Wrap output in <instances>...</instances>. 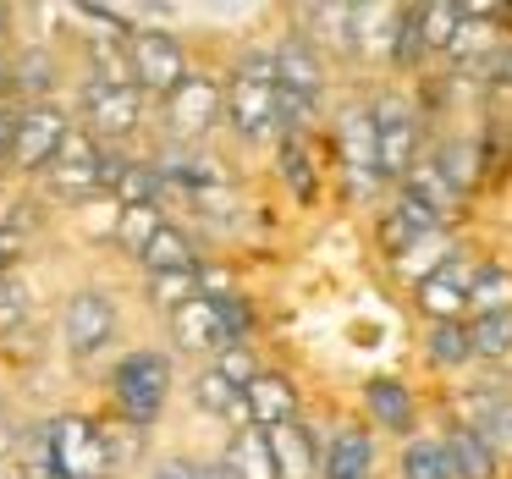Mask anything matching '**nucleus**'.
Segmentation results:
<instances>
[{
    "label": "nucleus",
    "mask_w": 512,
    "mask_h": 479,
    "mask_svg": "<svg viewBox=\"0 0 512 479\" xmlns=\"http://www.w3.org/2000/svg\"><path fill=\"white\" fill-rule=\"evenodd\" d=\"M23 314H28V292L17 281H0V331H12Z\"/></svg>",
    "instance_id": "nucleus-36"
},
{
    "label": "nucleus",
    "mask_w": 512,
    "mask_h": 479,
    "mask_svg": "<svg viewBox=\"0 0 512 479\" xmlns=\"http://www.w3.org/2000/svg\"><path fill=\"white\" fill-rule=\"evenodd\" d=\"M479 265H468L463 254H452L441 270H430V276L413 287V303H419V314H430V325L441 320H468V287H474Z\"/></svg>",
    "instance_id": "nucleus-6"
},
{
    "label": "nucleus",
    "mask_w": 512,
    "mask_h": 479,
    "mask_svg": "<svg viewBox=\"0 0 512 479\" xmlns=\"http://www.w3.org/2000/svg\"><path fill=\"white\" fill-rule=\"evenodd\" d=\"M12 144H17V111H6V105H0V160L12 155Z\"/></svg>",
    "instance_id": "nucleus-39"
},
{
    "label": "nucleus",
    "mask_w": 512,
    "mask_h": 479,
    "mask_svg": "<svg viewBox=\"0 0 512 479\" xmlns=\"http://www.w3.org/2000/svg\"><path fill=\"white\" fill-rule=\"evenodd\" d=\"M160 210L155 204H138V210H122V243L133 248V254H144L149 243H155V232H160Z\"/></svg>",
    "instance_id": "nucleus-32"
},
{
    "label": "nucleus",
    "mask_w": 512,
    "mask_h": 479,
    "mask_svg": "<svg viewBox=\"0 0 512 479\" xmlns=\"http://www.w3.org/2000/svg\"><path fill=\"white\" fill-rule=\"evenodd\" d=\"M215 369H221V375L232 380V386H248V380L259 375V369H254V358H248L243 347H226V353H221V364H215Z\"/></svg>",
    "instance_id": "nucleus-37"
},
{
    "label": "nucleus",
    "mask_w": 512,
    "mask_h": 479,
    "mask_svg": "<svg viewBox=\"0 0 512 479\" xmlns=\"http://www.w3.org/2000/svg\"><path fill=\"white\" fill-rule=\"evenodd\" d=\"M402 479H452L446 441H419V435H413V441L402 446Z\"/></svg>",
    "instance_id": "nucleus-26"
},
{
    "label": "nucleus",
    "mask_w": 512,
    "mask_h": 479,
    "mask_svg": "<svg viewBox=\"0 0 512 479\" xmlns=\"http://www.w3.org/2000/svg\"><path fill=\"white\" fill-rule=\"evenodd\" d=\"M6 23H12V12H6V6H0V34H6Z\"/></svg>",
    "instance_id": "nucleus-43"
},
{
    "label": "nucleus",
    "mask_w": 512,
    "mask_h": 479,
    "mask_svg": "<svg viewBox=\"0 0 512 479\" xmlns=\"http://www.w3.org/2000/svg\"><path fill=\"white\" fill-rule=\"evenodd\" d=\"M276 89L281 94H292V100H309V105H320V89H325V72H320V56H314V45L309 39H281V50L276 56Z\"/></svg>",
    "instance_id": "nucleus-11"
},
{
    "label": "nucleus",
    "mask_w": 512,
    "mask_h": 479,
    "mask_svg": "<svg viewBox=\"0 0 512 479\" xmlns=\"http://www.w3.org/2000/svg\"><path fill=\"white\" fill-rule=\"evenodd\" d=\"M243 408H248V419H254V430H281V424L298 419V391H292L287 375L259 369L243 386Z\"/></svg>",
    "instance_id": "nucleus-10"
},
{
    "label": "nucleus",
    "mask_w": 512,
    "mask_h": 479,
    "mask_svg": "<svg viewBox=\"0 0 512 479\" xmlns=\"http://www.w3.org/2000/svg\"><path fill=\"white\" fill-rule=\"evenodd\" d=\"M193 479H226V468H221V463H210V468H193Z\"/></svg>",
    "instance_id": "nucleus-42"
},
{
    "label": "nucleus",
    "mask_w": 512,
    "mask_h": 479,
    "mask_svg": "<svg viewBox=\"0 0 512 479\" xmlns=\"http://www.w3.org/2000/svg\"><path fill=\"white\" fill-rule=\"evenodd\" d=\"M281 177L292 182V193H298V199H314V171H309V155H303L298 138H287V144H281Z\"/></svg>",
    "instance_id": "nucleus-34"
},
{
    "label": "nucleus",
    "mask_w": 512,
    "mask_h": 479,
    "mask_svg": "<svg viewBox=\"0 0 512 479\" xmlns=\"http://www.w3.org/2000/svg\"><path fill=\"white\" fill-rule=\"evenodd\" d=\"M369 468H375V441H369V430L342 424V430L331 435V446H325V457H320V474L325 479H369Z\"/></svg>",
    "instance_id": "nucleus-15"
},
{
    "label": "nucleus",
    "mask_w": 512,
    "mask_h": 479,
    "mask_svg": "<svg viewBox=\"0 0 512 479\" xmlns=\"http://www.w3.org/2000/svg\"><path fill=\"white\" fill-rule=\"evenodd\" d=\"M485 314H512V270L479 265L474 287H468V320H485Z\"/></svg>",
    "instance_id": "nucleus-22"
},
{
    "label": "nucleus",
    "mask_w": 512,
    "mask_h": 479,
    "mask_svg": "<svg viewBox=\"0 0 512 479\" xmlns=\"http://www.w3.org/2000/svg\"><path fill=\"white\" fill-rule=\"evenodd\" d=\"M160 166H144V160H122V171L111 177L116 199H122V210H138V204H155L160 199Z\"/></svg>",
    "instance_id": "nucleus-23"
},
{
    "label": "nucleus",
    "mask_w": 512,
    "mask_h": 479,
    "mask_svg": "<svg viewBox=\"0 0 512 479\" xmlns=\"http://www.w3.org/2000/svg\"><path fill=\"white\" fill-rule=\"evenodd\" d=\"M375 122V166H380V182H402L413 166H419V122H413L408 105L397 100H380L369 111Z\"/></svg>",
    "instance_id": "nucleus-4"
},
{
    "label": "nucleus",
    "mask_w": 512,
    "mask_h": 479,
    "mask_svg": "<svg viewBox=\"0 0 512 479\" xmlns=\"http://www.w3.org/2000/svg\"><path fill=\"white\" fill-rule=\"evenodd\" d=\"M226 479H276V457H270L265 430H237L226 446Z\"/></svg>",
    "instance_id": "nucleus-19"
},
{
    "label": "nucleus",
    "mask_w": 512,
    "mask_h": 479,
    "mask_svg": "<svg viewBox=\"0 0 512 479\" xmlns=\"http://www.w3.org/2000/svg\"><path fill=\"white\" fill-rule=\"evenodd\" d=\"M419 23H424V50H446L463 28V6H419Z\"/></svg>",
    "instance_id": "nucleus-30"
},
{
    "label": "nucleus",
    "mask_w": 512,
    "mask_h": 479,
    "mask_svg": "<svg viewBox=\"0 0 512 479\" xmlns=\"http://www.w3.org/2000/svg\"><path fill=\"white\" fill-rule=\"evenodd\" d=\"M446 457H452V479H496V452L468 424H457L446 435Z\"/></svg>",
    "instance_id": "nucleus-20"
},
{
    "label": "nucleus",
    "mask_w": 512,
    "mask_h": 479,
    "mask_svg": "<svg viewBox=\"0 0 512 479\" xmlns=\"http://www.w3.org/2000/svg\"><path fill=\"white\" fill-rule=\"evenodd\" d=\"M265 435H270V457H276V479H314V474H320L314 435L303 430L298 419L281 424V430H265Z\"/></svg>",
    "instance_id": "nucleus-16"
},
{
    "label": "nucleus",
    "mask_w": 512,
    "mask_h": 479,
    "mask_svg": "<svg viewBox=\"0 0 512 479\" xmlns=\"http://www.w3.org/2000/svg\"><path fill=\"white\" fill-rule=\"evenodd\" d=\"M12 259H17V237H12V232H0V270L12 265Z\"/></svg>",
    "instance_id": "nucleus-40"
},
{
    "label": "nucleus",
    "mask_w": 512,
    "mask_h": 479,
    "mask_svg": "<svg viewBox=\"0 0 512 479\" xmlns=\"http://www.w3.org/2000/svg\"><path fill=\"white\" fill-rule=\"evenodd\" d=\"M485 72H490V83H496V89H512V45H501L496 56L485 61Z\"/></svg>",
    "instance_id": "nucleus-38"
},
{
    "label": "nucleus",
    "mask_w": 512,
    "mask_h": 479,
    "mask_svg": "<svg viewBox=\"0 0 512 479\" xmlns=\"http://www.w3.org/2000/svg\"><path fill=\"white\" fill-rule=\"evenodd\" d=\"M116 331V309L105 292H78V298L67 303V342L72 353H100L105 342H111Z\"/></svg>",
    "instance_id": "nucleus-12"
},
{
    "label": "nucleus",
    "mask_w": 512,
    "mask_h": 479,
    "mask_svg": "<svg viewBox=\"0 0 512 479\" xmlns=\"http://www.w3.org/2000/svg\"><path fill=\"white\" fill-rule=\"evenodd\" d=\"M50 479H111V441L94 419L83 413H61L39 430Z\"/></svg>",
    "instance_id": "nucleus-1"
},
{
    "label": "nucleus",
    "mask_w": 512,
    "mask_h": 479,
    "mask_svg": "<svg viewBox=\"0 0 512 479\" xmlns=\"http://www.w3.org/2000/svg\"><path fill=\"white\" fill-rule=\"evenodd\" d=\"M402 193H413V199H419L424 210L435 215V221H446V215L457 210V199H463V193H457L452 182H446L441 171H435V160H424V166H413L408 177H402Z\"/></svg>",
    "instance_id": "nucleus-21"
},
{
    "label": "nucleus",
    "mask_w": 512,
    "mask_h": 479,
    "mask_svg": "<svg viewBox=\"0 0 512 479\" xmlns=\"http://www.w3.org/2000/svg\"><path fill=\"white\" fill-rule=\"evenodd\" d=\"M12 72H17V83H23V89H50V83H56V61H50L45 50H28Z\"/></svg>",
    "instance_id": "nucleus-35"
},
{
    "label": "nucleus",
    "mask_w": 512,
    "mask_h": 479,
    "mask_svg": "<svg viewBox=\"0 0 512 479\" xmlns=\"http://www.w3.org/2000/svg\"><path fill=\"white\" fill-rule=\"evenodd\" d=\"M171 336H177L188 353H204V347H226V331H221V314H215V298H188L177 314H171Z\"/></svg>",
    "instance_id": "nucleus-17"
},
{
    "label": "nucleus",
    "mask_w": 512,
    "mask_h": 479,
    "mask_svg": "<svg viewBox=\"0 0 512 479\" xmlns=\"http://www.w3.org/2000/svg\"><path fill=\"white\" fill-rule=\"evenodd\" d=\"M364 408H369V419H375L380 430H391V435L413 430V397H408V386L391 380V375H380V380L364 386Z\"/></svg>",
    "instance_id": "nucleus-18"
},
{
    "label": "nucleus",
    "mask_w": 512,
    "mask_h": 479,
    "mask_svg": "<svg viewBox=\"0 0 512 479\" xmlns=\"http://www.w3.org/2000/svg\"><path fill=\"white\" fill-rule=\"evenodd\" d=\"M149 298H155L160 309L177 314L188 298H199V270H166V276H149Z\"/></svg>",
    "instance_id": "nucleus-29"
},
{
    "label": "nucleus",
    "mask_w": 512,
    "mask_h": 479,
    "mask_svg": "<svg viewBox=\"0 0 512 479\" xmlns=\"http://www.w3.org/2000/svg\"><path fill=\"white\" fill-rule=\"evenodd\" d=\"M83 116H89V138L94 144H111V138H127L144 116V89H105V83H89L83 89Z\"/></svg>",
    "instance_id": "nucleus-8"
},
{
    "label": "nucleus",
    "mask_w": 512,
    "mask_h": 479,
    "mask_svg": "<svg viewBox=\"0 0 512 479\" xmlns=\"http://www.w3.org/2000/svg\"><path fill=\"white\" fill-rule=\"evenodd\" d=\"M397 67H419L424 61V23H419V6H402V23H397V50H391Z\"/></svg>",
    "instance_id": "nucleus-31"
},
{
    "label": "nucleus",
    "mask_w": 512,
    "mask_h": 479,
    "mask_svg": "<svg viewBox=\"0 0 512 479\" xmlns=\"http://www.w3.org/2000/svg\"><path fill=\"white\" fill-rule=\"evenodd\" d=\"M342 160H347V177H353L358 193H369L380 182V166H375V122H369V111H347L342 116Z\"/></svg>",
    "instance_id": "nucleus-14"
},
{
    "label": "nucleus",
    "mask_w": 512,
    "mask_h": 479,
    "mask_svg": "<svg viewBox=\"0 0 512 479\" xmlns=\"http://www.w3.org/2000/svg\"><path fill=\"white\" fill-rule=\"evenodd\" d=\"M138 259L149 265V276H166V270H199V265H193V243L177 232V226H160L155 243H149Z\"/></svg>",
    "instance_id": "nucleus-24"
},
{
    "label": "nucleus",
    "mask_w": 512,
    "mask_h": 479,
    "mask_svg": "<svg viewBox=\"0 0 512 479\" xmlns=\"http://www.w3.org/2000/svg\"><path fill=\"white\" fill-rule=\"evenodd\" d=\"M155 479H193V463H166Z\"/></svg>",
    "instance_id": "nucleus-41"
},
{
    "label": "nucleus",
    "mask_w": 512,
    "mask_h": 479,
    "mask_svg": "<svg viewBox=\"0 0 512 479\" xmlns=\"http://www.w3.org/2000/svg\"><path fill=\"white\" fill-rule=\"evenodd\" d=\"M221 116V89H215V78H182L177 94H166V122H171V138H199L204 127Z\"/></svg>",
    "instance_id": "nucleus-9"
},
{
    "label": "nucleus",
    "mask_w": 512,
    "mask_h": 479,
    "mask_svg": "<svg viewBox=\"0 0 512 479\" xmlns=\"http://www.w3.org/2000/svg\"><path fill=\"white\" fill-rule=\"evenodd\" d=\"M67 116L56 111V105H34V111L17 116V144H12V166L17 171H45L50 160L61 155V144H67Z\"/></svg>",
    "instance_id": "nucleus-7"
},
{
    "label": "nucleus",
    "mask_w": 512,
    "mask_h": 479,
    "mask_svg": "<svg viewBox=\"0 0 512 479\" xmlns=\"http://www.w3.org/2000/svg\"><path fill=\"white\" fill-rule=\"evenodd\" d=\"M193 402H199L204 413H221V419H226V413H248L243 408V386H232V380H226L215 364L193 380Z\"/></svg>",
    "instance_id": "nucleus-25"
},
{
    "label": "nucleus",
    "mask_w": 512,
    "mask_h": 479,
    "mask_svg": "<svg viewBox=\"0 0 512 479\" xmlns=\"http://www.w3.org/2000/svg\"><path fill=\"white\" fill-rule=\"evenodd\" d=\"M435 171H441V177L452 182L457 193H463L468 182H474V149H468L463 138H452V144H446L441 155H435Z\"/></svg>",
    "instance_id": "nucleus-33"
},
{
    "label": "nucleus",
    "mask_w": 512,
    "mask_h": 479,
    "mask_svg": "<svg viewBox=\"0 0 512 479\" xmlns=\"http://www.w3.org/2000/svg\"><path fill=\"white\" fill-rule=\"evenodd\" d=\"M468 342H474V358H507L512 353V314L468 320Z\"/></svg>",
    "instance_id": "nucleus-28"
},
{
    "label": "nucleus",
    "mask_w": 512,
    "mask_h": 479,
    "mask_svg": "<svg viewBox=\"0 0 512 479\" xmlns=\"http://www.w3.org/2000/svg\"><path fill=\"white\" fill-rule=\"evenodd\" d=\"M111 391H116V408H122V419L133 424V430L138 424H155L160 408H166V397H171L166 353H127L111 375Z\"/></svg>",
    "instance_id": "nucleus-2"
},
{
    "label": "nucleus",
    "mask_w": 512,
    "mask_h": 479,
    "mask_svg": "<svg viewBox=\"0 0 512 479\" xmlns=\"http://www.w3.org/2000/svg\"><path fill=\"white\" fill-rule=\"evenodd\" d=\"M430 232H441V221H435V215L413 199V193H397V204L380 215V248H386L391 259H402L413 243H424Z\"/></svg>",
    "instance_id": "nucleus-13"
},
{
    "label": "nucleus",
    "mask_w": 512,
    "mask_h": 479,
    "mask_svg": "<svg viewBox=\"0 0 512 479\" xmlns=\"http://www.w3.org/2000/svg\"><path fill=\"white\" fill-rule=\"evenodd\" d=\"M226 116L243 138L276 133V61L270 56H248L237 67V78L226 83Z\"/></svg>",
    "instance_id": "nucleus-3"
},
{
    "label": "nucleus",
    "mask_w": 512,
    "mask_h": 479,
    "mask_svg": "<svg viewBox=\"0 0 512 479\" xmlns=\"http://www.w3.org/2000/svg\"><path fill=\"white\" fill-rule=\"evenodd\" d=\"M127 67H133L138 89L149 94H177L182 78H188V61H182V45L160 28H138L127 34Z\"/></svg>",
    "instance_id": "nucleus-5"
},
{
    "label": "nucleus",
    "mask_w": 512,
    "mask_h": 479,
    "mask_svg": "<svg viewBox=\"0 0 512 479\" xmlns=\"http://www.w3.org/2000/svg\"><path fill=\"white\" fill-rule=\"evenodd\" d=\"M430 358L441 369H457V364H468L474 358V342H468V320H441V325H430Z\"/></svg>",
    "instance_id": "nucleus-27"
}]
</instances>
